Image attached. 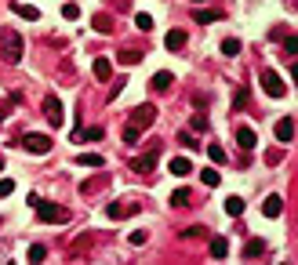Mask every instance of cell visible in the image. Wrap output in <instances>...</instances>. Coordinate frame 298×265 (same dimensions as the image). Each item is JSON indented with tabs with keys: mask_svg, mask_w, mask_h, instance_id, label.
<instances>
[{
	"mask_svg": "<svg viewBox=\"0 0 298 265\" xmlns=\"http://www.w3.org/2000/svg\"><path fill=\"white\" fill-rule=\"evenodd\" d=\"M29 207H33V211L40 214V222H48V225H66V222H69V211L62 207V204H48V200L37 196Z\"/></svg>",
	"mask_w": 298,
	"mask_h": 265,
	"instance_id": "cell-1",
	"label": "cell"
},
{
	"mask_svg": "<svg viewBox=\"0 0 298 265\" xmlns=\"http://www.w3.org/2000/svg\"><path fill=\"white\" fill-rule=\"evenodd\" d=\"M0 55H4V62H22V37L15 33V29H0Z\"/></svg>",
	"mask_w": 298,
	"mask_h": 265,
	"instance_id": "cell-2",
	"label": "cell"
},
{
	"mask_svg": "<svg viewBox=\"0 0 298 265\" xmlns=\"http://www.w3.org/2000/svg\"><path fill=\"white\" fill-rule=\"evenodd\" d=\"M258 80H262V87H265V95H269V98H284L287 95V84L280 80V73L265 69V73H258Z\"/></svg>",
	"mask_w": 298,
	"mask_h": 265,
	"instance_id": "cell-3",
	"label": "cell"
},
{
	"mask_svg": "<svg viewBox=\"0 0 298 265\" xmlns=\"http://www.w3.org/2000/svg\"><path fill=\"white\" fill-rule=\"evenodd\" d=\"M22 149L44 157V153H51V138H48V135H26V138H22Z\"/></svg>",
	"mask_w": 298,
	"mask_h": 265,
	"instance_id": "cell-4",
	"label": "cell"
},
{
	"mask_svg": "<svg viewBox=\"0 0 298 265\" xmlns=\"http://www.w3.org/2000/svg\"><path fill=\"white\" fill-rule=\"evenodd\" d=\"M44 116H48L51 127H62V120H66V109H62V102L51 95V98H44Z\"/></svg>",
	"mask_w": 298,
	"mask_h": 265,
	"instance_id": "cell-5",
	"label": "cell"
},
{
	"mask_svg": "<svg viewBox=\"0 0 298 265\" xmlns=\"http://www.w3.org/2000/svg\"><path fill=\"white\" fill-rule=\"evenodd\" d=\"M156 153H160V146H149V153H142L138 160H131V167L138 171V175H149L153 164H156Z\"/></svg>",
	"mask_w": 298,
	"mask_h": 265,
	"instance_id": "cell-6",
	"label": "cell"
},
{
	"mask_svg": "<svg viewBox=\"0 0 298 265\" xmlns=\"http://www.w3.org/2000/svg\"><path fill=\"white\" fill-rule=\"evenodd\" d=\"M156 120V109L146 102V105H138L135 109V113H131V123H135V127H149V123Z\"/></svg>",
	"mask_w": 298,
	"mask_h": 265,
	"instance_id": "cell-7",
	"label": "cell"
},
{
	"mask_svg": "<svg viewBox=\"0 0 298 265\" xmlns=\"http://www.w3.org/2000/svg\"><path fill=\"white\" fill-rule=\"evenodd\" d=\"M164 48H167V51H182V48H185V29H167Z\"/></svg>",
	"mask_w": 298,
	"mask_h": 265,
	"instance_id": "cell-8",
	"label": "cell"
},
{
	"mask_svg": "<svg viewBox=\"0 0 298 265\" xmlns=\"http://www.w3.org/2000/svg\"><path fill=\"white\" fill-rule=\"evenodd\" d=\"M276 142H294V120L291 116L276 120Z\"/></svg>",
	"mask_w": 298,
	"mask_h": 265,
	"instance_id": "cell-9",
	"label": "cell"
},
{
	"mask_svg": "<svg viewBox=\"0 0 298 265\" xmlns=\"http://www.w3.org/2000/svg\"><path fill=\"white\" fill-rule=\"evenodd\" d=\"M280 211H284V200H280L276 193H273V196H265V204H262V214H265V218H280Z\"/></svg>",
	"mask_w": 298,
	"mask_h": 265,
	"instance_id": "cell-10",
	"label": "cell"
},
{
	"mask_svg": "<svg viewBox=\"0 0 298 265\" xmlns=\"http://www.w3.org/2000/svg\"><path fill=\"white\" fill-rule=\"evenodd\" d=\"M237 146L240 149H255L258 146V135L251 131V127H237Z\"/></svg>",
	"mask_w": 298,
	"mask_h": 265,
	"instance_id": "cell-11",
	"label": "cell"
},
{
	"mask_svg": "<svg viewBox=\"0 0 298 265\" xmlns=\"http://www.w3.org/2000/svg\"><path fill=\"white\" fill-rule=\"evenodd\" d=\"M193 171V164H189V157H171V175H178V178H185Z\"/></svg>",
	"mask_w": 298,
	"mask_h": 265,
	"instance_id": "cell-12",
	"label": "cell"
},
{
	"mask_svg": "<svg viewBox=\"0 0 298 265\" xmlns=\"http://www.w3.org/2000/svg\"><path fill=\"white\" fill-rule=\"evenodd\" d=\"M76 164H80V167H91V171H98V167L106 164V157H98V153H80V157H76Z\"/></svg>",
	"mask_w": 298,
	"mask_h": 265,
	"instance_id": "cell-13",
	"label": "cell"
},
{
	"mask_svg": "<svg viewBox=\"0 0 298 265\" xmlns=\"http://www.w3.org/2000/svg\"><path fill=\"white\" fill-rule=\"evenodd\" d=\"M91 69H95L98 80H109V76H113V62H109V58H95V66H91Z\"/></svg>",
	"mask_w": 298,
	"mask_h": 265,
	"instance_id": "cell-14",
	"label": "cell"
},
{
	"mask_svg": "<svg viewBox=\"0 0 298 265\" xmlns=\"http://www.w3.org/2000/svg\"><path fill=\"white\" fill-rule=\"evenodd\" d=\"M189 200H193V193L182 185V189H175V193H171V207H189Z\"/></svg>",
	"mask_w": 298,
	"mask_h": 265,
	"instance_id": "cell-15",
	"label": "cell"
},
{
	"mask_svg": "<svg viewBox=\"0 0 298 265\" xmlns=\"http://www.w3.org/2000/svg\"><path fill=\"white\" fill-rule=\"evenodd\" d=\"M15 11H19L26 22H37V19H40V11H37L33 4H15Z\"/></svg>",
	"mask_w": 298,
	"mask_h": 265,
	"instance_id": "cell-16",
	"label": "cell"
},
{
	"mask_svg": "<svg viewBox=\"0 0 298 265\" xmlns=\"http://www.w3.org/2000/svg\"><path fill=\"white\" fill-rule=\"evenodd\" d=\"M117 58L124 62V66H135V62H142V51H135V48H124Z\"/></svg>",
	"mask_w": 298,
	"mask_h": 265,
	"instance_id": "cell-17",
	"label": "cell"
},
{
	"mask_svg": "<svg viewBox=\"0 0 298 265\" xmlns=\"http://www.w3.org/2000/svg\"><path fill=\"white\" fill-rule=\"evenodd\" d=\"M226 254H229V243H226L222 236H215V240H211V258H226Z\"/></svg>",
	"mask_w": 298,
	"mask_h": 265,
	"instance_id": "cell-18",
	"label": "cell"
},
{
	"mask_svg": "<svg viewBox=\"0 0 298 265\" xmlns=\"http://www.w3.org/2000/svg\"><path fill=\"white\" fill-rule=\"evenodd\" d=\"M102 135H106L102 127H87L84 135H73V142H84V138H87V142H98V138H102Z\"/></svg>",
	"mask_w": 298,
	"mask_h": 265,
	"instance_id": "cell-19",
	"label": "cell"
},
{
	"mask_svg": "<svg viewBox=\"0 0 298 265\" xmlns=\"http://www.w3.org/2000/svg\"><path fill=\"white\" fill-rule=\"evenodd\" d=\"M222 55H226V58H233V55H240V40H233V37H226V40H222Z\"/></svg>",
	"mask_w": 298,
	"mask_h": 265,
	"instance_id": "cell-20",
	"label": "cell"
},
{
	"mask_svg": "<svg viewBox=\"0 0 298 265\" xmlns=\"http://www.w3.org/2000/svg\"><path fill=\"white\" fill-rule=\"evenodd\" d=\"M135 26L142 29V33H149V29H153V15H146V11H138V15H135Z\"/></svg>",
	"mask_w": 298,
	"mask_h": 265,
	"instance_id": "cell-21",
	"label": "cell"
},
{
	"mask_svg": "<svg viewBox=\"0 0 298 265\" xmlns=\"http://www.w3.org/2000/svg\"><path fill=\"white\" fill-rule=\"evenodd\" d=\"M171 87V73H156L153 76V91H167Z\"/></svg>",
	"mask_w": 298,
	"mask_h": 265,
	"instance_id": "cell-22",
	"label": "cell"
},
{
	"mask_svg": "<svg viewBox=\"0 0 298 265\" xmlns=\"http://www.w3.org/2000/svg\"><path fill=\"white\" fill-rule=\"evenodd\" d=\"M208 157H211L215 164H226V149L218 146V142H211V146H208Z\"/></svg>",
	"mask_w": 298,
	"mask_h": 265,
	"instance_id": "cell-23",
	"label": "cell"
},
{
	"mask_svg": "<svg viewBox=\"0 0 298 265\" xmlns=\"http://www.w3.org/2000/svg\"><path fill=\"white\" fill-rule=\"evenodd\" d=\"M226 214H244V200L240 196H229L226 200Z\"/></svg>",
	"mask_w": 298,
	"mask_h": 265,
	"instance_id": "cell-24",
	"label": "cell"
},
{
	"mask_svg": "<svg viewBox=\"0 0 298 265\" xmlns=\"http://www.w3.org/2000/svg\"><path fill=\"white\" fill-rule=\"evenodd\" d=\"M262 251H265V243H262V240H251L247 251H244V258H262Z\"/></svg>",
	"mask_w": 298,
	"mask_h": 265,
	"instance_id": "cell-25",
	"label": "cell"
},
{
	"mask_svg": "<svg viewBox=\"0 0 298 265\" xmlns=\"http://www.w3.org/2000/svg\"><path fill=\"white\" fill-rule=\"evenodd\" d=\"M200 182H204V185H218V171H215V167H204V171H200Z\"/></svg>",
	"mask_w": 298,
	"mask_h": 265,
	"instance_id": "cell-26",
	"label": "cell"
},
{
	"mask_svg": "<svg viewBox=\"0 0 298 265\" xmlns=\"http://www.w3.org/2000/svg\"><path fill=\"white\" fill-rule=\"evenodd\" d=\"M91 26H95L98 33H109V29H113V22H109L106 15H95V19H91Z\"/></svg>",
	"mask_w": 298,
	"mask_h": 265,
	"instance_id": "cell-27",
	"label": "cell"
},
{
	"mask_svg": "<svg viewBox=\"0 0 298 265\" xmlns=\"http://www.w3.org/2000/svg\"><path fill=\"white\" fill-rule=\"evenodd\" d=\"M193 19H196V22H215V19H222V11H211V8H208V11H196Z\"/></svg>",
	"mask_w": 298,
	"mask_h": 265,
	"instance_id": "cell-28",
	"label": "cell"
},
{
	"mask_svg": "<svg viewBox=\"0 0 298 265\" xmlns=\"http://www.w3.org/2000/svg\"><path fill=\"white\" fill-rule=\"evenodd\" d=\"M62 19H66V22H76V19H80V8H76V4H66V8H62Z\"/></svg>",
	"mask_w": 298,
	"mask_h": 265,
	"instance_id": "cell-29",
	"label": "cell"
},
{
	"mask_svg": "<svg viewBox=\"0 0 298 265\" xmlns=\"http://www.w3.org/2000/svg\"><path fill=\"white\" fill-rule=\"evenodd\" d=\"M44 258H48V247H29V261H44Z\"/></svg>",
	"mask_w": 298,
	"mask_h": 265,
	"instance_id": "cell-30",
	"label": "cell"
},
{
	"mask_svg": "<svg viewBox=\"0 0 298 265\" xmlns=\"http://www.w3.org/2000/svg\"><path fill=\"white\" fill-rule=\"evenodd\" d=\"M124 142H128V146L138 142V127H135V123H128V127H124Z\"/></svg>",
	"mask_w": 298,
	"mask_h": 265,
	"instance_id": "cell-31",
	"label": "cell"
},
{
	"mask_svg": "<svg viewBox=\"0 0 298 265\" xmlns=\"http://www.w3.org/2000/svg\"><path fill=\"white\" fill-rule=\"evenodd\" d=\"M128 240H131L135 247H142V243H146V229H135V232H131V236H128Z\"/></svg>",
	"mask_w": 298,
	"mask_h": 265,
	"instance_id": "cell-32",
	"label": "cell"
},
{
	"mask_svg": "<svg viewBox=\"0 0 298 265\" xmlns=\"http://www.w3.org/2000/svg\"><path fill=\"white\" fill-rule=\"evenodd\" d=\"M15 193V182L11 178H0V196H11Z\"/></svg>",
	"mask_w": 298,
	"mask_h": 265,
	"instance_id": "cell-33",
	"label": "cell"
},
{
	"mask_svg": "<svg viewBox=\"0 0 298 265\" xmlns=\"http://www.w3.org/2000/svg\"><path fill=\"white\" fill-rule=\"evenodd\" d=\"M120 211H124L120 204H109V207H106V218H113V222H117V218H120Z\"/></svg>",
	"mask_w": 298,
	"mask_h": 265,
	"instance_id": "cell-34",
	"label": "cell"
},
{
	"mask_svg": "<svg viewBox=\"0 0 298 265\" xmlns=\"http://www.w3.org/2000/svg\"><path fill=\"white\" fill-rule=\"evenodd\" d=\"M233 105H237V109H244V105H247V91H244V87L237 91V102H233Z\"/></svg>",
	"mask_w": 298,
	"mask_h": 265,
	"instance_id": "cell-35",
	"label": "cell"
},
{
	"mask_svg": "<svg viewBox=\"0 0 298 265\" xmlns=\"http://www.w3.org/2000/svg\"><path fill=\"white\" fill-rule=\"evenodd\" d=\"M0 171H4V157H0Z\"/></svg>",
	"mask_w": 298,
	"mask_h": 265,
	"instance_id": "cell-36",
	"label": "cell"
},
{
	"mask_svg": "<svg viewBox=\"0 0 298 265\" xmlns=\"http://www.w3.org/2000/svg\"><path fill=\"white\" fill-rule=\"evenodd\" d=\"M193 4H204V0H193Z\"/></svg>",
	"mask_w": 298,
	"mask_h": 265,
	"instance_id": "cell-37",
	"label": "cell"
}]
</instances>
